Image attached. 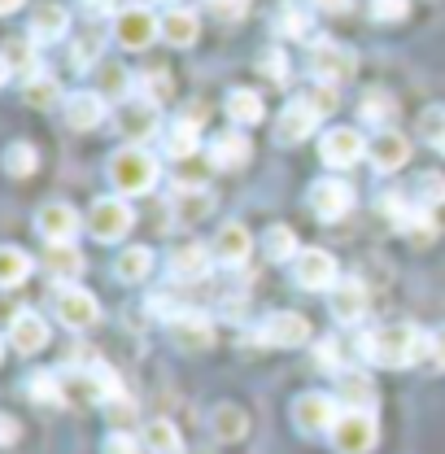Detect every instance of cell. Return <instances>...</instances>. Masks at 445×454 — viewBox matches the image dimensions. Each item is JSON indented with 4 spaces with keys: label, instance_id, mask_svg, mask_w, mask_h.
<instances>
[{
    "label": "cell",
    "instance_id": "cell-41",
    "mask_svg": "<svg viewBox=\"0 0 445 454\" xmlns=\"http://www.w3.org/2000/svg\"><path fill=\"white\" fill-rule=\"evenodd\" d=\"M27 271H31V258H27L18 245H4V249H0V284L13 288V284L27 280Z\"/></svg>",
    "mask_w": 445,
    "mask_h": 454
},
{
    "label": "cell",
    "instance_id": "cell-38",
    "mask_svg": "<svg viewBox=\"0 0 445 454\" xmlns=\"http://www.w3.org/2000/svg\"><path fill=\"white\" fill-rule=\"evenodd\" d=\"M40 167V153H35V145H27V140H13L9 149H4V170L13 175V179H27V175H35Z\"/></svg>",
    "mask_w": 445,
    "mask_h": 454
},
{
    "label": "cell",
    "instance_id": "cell-4",
    "mask_svg": "<svg viewBox=\"0 0 445 454\" xmlns=\"http://www.w3.org/2000/svg\"><path fill=\"white\" fill-rule=\"evenodd\" d=\"M306 206L315 210V219L336 223L340 215H349V210H354V188H349L340 175H324V179H315V184H310Z\"/></svg>",
    "mask_w": 445,
    "mask_h": 454
},
{
    "label": "cell",
    "instance_id": "cell-11",
    "mask_svg": "<svg viewBox=\"0 0 445 454\" xmlns=\"http://www.w3.org/2000/svg\"><path fill=\"white\" fill-rule=\"evenodd\" d=\"M367 149H371V145H367L354 127H332V131H324V140H319V153H324V162L332 170H345V167H354V162H363Z\"/></svg>",
    "mask_w": 445,
    "mask_h": 454
},
{
    "label": "cell",
    "instance_id": "cell-37",
    "mask_svg": "<svg viewBox=\"0 0 445 454\" xmlns=\"http://www.w3.org/2000/svg\"><path fill=\"white\" fill-rule=\"evenodd\" d=\"M363 118H367L371 127H380V131H393L397 101H393L389 92H367V97H363Z\"/></svg>",
    "mask_w": 445,
    "mask_h": 454
},
{
    "label": "cell",
    "instance_id": "cell-31",
    "mask_svg": "<svg viewBox=\"0 0 445 454\" xmlns=\"http://www.w3.org/2000/svg\"><path fill=\"white\" fill-rule=\"evenodd\" d=\"M210 433H215L219 442H240V437L249 433V415H245L240 406L222 402V406H215V415H210Z\"/></svg>",
    "mask_w": 445,
    "mask_h": 454
},
{
    "label": "cell",
    "instance_id": "cell-26",
    "mask_svg": "<svg viewBox=\"0 0 445 454\" xmlns=\"http://www.w3.org/2000/svg\"><path fill=\"white\" fill-rule=\"evenodd\" d=\"M35 74H40L35 40H27V35L4 40V79H35Z\"/></svg>",
    "mask_w": 445,
    "mask_h": 454
},
{
    "label": "cell",
    "instance_id": "cell-28",
    "mask_svg": "<svg viewBox=\"0 0 445 454\" xmlns=\"http://www.w3.org/2000/svg\"><path fill=\"white\" fill-rule=\"evenodd\" d=\"M101 118H105V97L101 92H74L66 101V122L74 131H92V127H101Z\"/></svg>",
    "mask_w": 445,
    "mask_h": 454
},
{
    "label": "cell",
    "instance_id": "cell-39",
    "mask_svg": "<svg viewBox=\"0 0 445 454\" xmlns=\"http://www.w3.org/2000/svg\"><path fill=\"white\" fill-rule=\"evenodd\" d=\"M376 210H380V219H389L393 227H406L419 206H406L397 188H380V192H376Z\"/></svg>",
    "mask_w": 445,
    "mask_h": 454
},
{
    "label": "cell",
    "instance_id": "cell-40",
    "mask_svg": "<svg viewBox=\"0 0 445 454\" xmlns=\"http://www.w3.org/2000/svg\"><path fill=\"white\" fill-rule=\"evenodd\" d=\"M27 397L53 406V402H66V385L57 380L53 372H31V376H27Z\"/></svg>",
    "mask_w": 445,
    "mask_h": 454
},
{
    "label": "cell",
    "instance_id": "cell-2",
    "mask_svg": "<svg viewBox=\"0 0 445 454\" xmlns=\"http://www.w3.org/2000/svg\"><path fill=\"white\" fill-rule=\"evenodd\" d=\"M158 158L144 149V145H127L110 158V184L122 197H144L158 188Z\"/></svg>",
    "mask_w": 445,
    "mask_h": 454
},
{
    "label": "cell",
    "instance_id": "cell-15",
    "mask_svg": "<svg viewBox=\"0 0 445 454\" xmlns=\"http://www.w3.org/2000/svg\"><path fill=\"white\" fill-rule=\"evenodd\" d=\"M315 27V9L306 0H279V9L271 13V31L279 40H310Z\"/></svg>",
    "mask_w": 445,
    "mask_h": 454
},
{
    "label": "cell",
    "instance_id": "cell-13",
    "mask_svg": "<svg viewBox=\"0 0 445 454\" xmlns=\"http://www.w3.org/2000/svg\"><path fill=\"white\" fill-rule=\"evenodd\" d=\"M167 333H170V340H175L179 349H188V354H201V349L215 345V324H210V315H201V310H179L167 324Z\"/></svg>",
    "mask_w": 445,
    "mask_h": 454
},
{
    "label": "cell",
    "instance_id": "cell-59",
    "mask_svg": "<svg viewBox=\"0 0 445 454\" xmlns=\"http://www.w3.org/2000/svg\"><path fill=\"white\" fill-rule=\"evenodd\" d=\"M136 4H144V9H149V0H136Z\"/></svg>",
    "mask_w": 445,
    "mask_h": 454
},
{
    "label": "cell",
    "instance_id": "cell-56",
    "mask_svg": "<svg viewBox=\"0 0 445 454\" xmlns=\"http://www.w3.org/2000/svg\"><path fill=\"white\" fill-rule=\"evenodd\" d=\"M0 437H4V446H13V442H18V424H13L9 415H4V424H0Z\"/></svg>",
    "mask_w": 445,
    "mask_h": 454
},
{
    "label": "cell",
    "instance_id": "cell-45",
    "mask_svg": "<svg viewBox=\"0 0 445 454\" xmlns=\"http://www.w3.org/2000/svg\"><path fill=\"white\" fill-rule=\"evenodd\" d=\"M101 49H105V35H97V31L74 35V44H70V61H74V66H97Z\"/></svg>",
    "mask_w": 445,
    "mask_h": 454
},
{
    "label": "cell",
    "instance_id": "cell-19",
    "mask_svg": "<svg viewBox=\"0 0 445 454\" xmlns=\"http://www.w3.org/2000/svg\"><path fill=\"white\" fill-rule=\"evenodd\" d=\"M315 127H319V114H315L306 101H301V97H297L293 106H284V114H279L276 140H279V145H301L306 136H315Z\"/></svg>",
    "mask_w": 445,
    "mask_h": 454
},
{
    "label": "cell",
    "instance_id": "cell-49",
    "mask_svg": "<svg viewBox=\"0 0 445 454\" xmlns=\"http://www.w3.org/2000/svg\"><path fill=\"white\" fill-rule=\"evenodd\" d=\"M258 70H262L271 83H288V57L279 53V49H267V53L258 57Z\"/></svg>",
    "mask_w": 445,
    "mask_h": 454
},
{
    "label": "cell",
    "instance_id": "cell-34",
    "mask_svg": "<svg viewBox=\"0 0 445 454\" xmlns=\"http://www.w3.org/2000/svg\"><path fill=\"white\" fill-rule=\"evenodd\" d=\"M140 442H144L149 454H183V437H179V428L170 419H149Z\"/></svg>",
    "mask_w": 445,
    "mask_h": 454
},
{
    "label": "cell",
    "instance_id": "cell-21",
    "mask_svg": "<svg viewBox=\"0 0 445 454\" xmlns=\"http://www.w3.org/2000/svg\"><path fill=\"white\" fill-rule=\"evenodd\" d=\"M336 397L345 402V411H367V415H376V402H380L367 372H340L336 376Z\"/></svg>",
    "mask_w": 445,
    "mask_h": 454
},
{
    "label": "cell",
    "instance_id": "cell-57",
    "mask_svg": "<svg viewBox=\"0 0 445 454\" xmlns=\"http://www.w3.org/2000/svg\"><path fill=\"white\" fill-rule=\"evenodd\" d=\"M315 9H324V13H340V9H349V0H315Z\"/></svg>",
    "mask_w": 445,
    "mask_h": 454
},
{
    "label": "cell",
    "instance_id": "cell-35",
    "mask_svg": "<svg viewBox=\"0 0 445 454\" xmlns=\"http://www.w3.org/2000/svg\"><path fill=\"white\" fill-rule=\"evenodd\" d=\"M162 40L175 44V49H188L197 40V13L192 9H170L162 18Z\"/></svg>",
    "mask_w": 445,
    "mask_h": 454
},
{
    "label": "cell",
    "instance_id": "cell-5",
    "mask_svg": "<svg viewBox=\"0 0 445 454\" xmlns=\"http://www.w3.org/2000/svg\"><path fill=\"white\" fill-rule=\"evenodd\" d=\"M358 70V53L354 49H345V44H336V40H319V44H310V74H315V83H345L349 74Z\"/></svg>",
    "mask_w": 445,
    "mask_h": 454
},
{
    "label": "cell",
    "instance_id": "cell-52",
    "mask_svg": "<svg viewBox=\"0 0 445 454\" xmlns=\"http://www.w3.org/2000/svg\"><path fill=\"white\" fill-rule=\"evenodd\" d=\"M101 450H105V454H140V442H136L131 433H110Z\"/></svg>",
    "mask_w": 445,
    "mask_h": 454
},
{
    "label": "cell",
    "instance_id": "cell-8",
    "mask_svg": "<svg viewBox=\"0 0 445 454\" xmlns=\"http://www.w3.org/2000/svg\"><path fill=\"white\" fill-rule=\"evenodd\" d=\"M158 35H162V18H153V9H144V4H131V9H122L113 18V40L122 49H131V53L149 49Z\"/></svg>",
    "mask_w": 445,
    "mask_h": 454
},
{
    "label": "cell",
    "instance_id": "cell-43",
    "mask_svg": "<svg viewBox=\"0 0 445 454\" xmlns=\"http://www.w3.org/2000/svg\"><path fill=\"white\" fill-rule=\"evenodd\" d=\"M415 201H419L424 210L445 206V175H437V170H424V175L415 179Z\"/></svg>",
    "mask_w": 445,
    "mask_h": 454
},
{
    "label": "cell",
    "instance_id": "cell-47",
    "mask_svg": "<svg viewBox=\"0 0 445 454\" xmlns=\"http://www.w3.org/2000/svg\"><path fill=\"white\" fill-rule=\"evenodd\" d=\"M315 363L328 367V372H340V363H345V345H340L336 337H319V345H315Z\"/></svg>",
    "mask_w": 445,
    "mask_h": 454
},
{
    "label": "cell",
    "instance_id": "cell-44",
    "mask_svg": "<svg viewBox=\"0 0 445 454\" xmlns=\"http://www.w3.org/2000/svg\"><path fill=\"white\" fill-rule=\"evenodd\" d=\"M419 136H424L437 153H445V106H428V110H424V118H419Z\"/></svg>",
    "mask_w": 445,
    "mask_h": 454
},
{
    "label": "cell",
    "instance_id": "cell-55",
    "mask_svg": "<svg viewBox=\"0 0 445 454\" xmlns=\"http://www.w3.org/2000/svg\"><path fill=\"white\" fill-rule=\"evenodd\" d=\"M83 13H92V18H105V13H113V0H83Z\"/></svg>",
    "mask_w": 445,
    "mask_h": 454
},
{
    "label": "cell",
    "instance_id": "cell-46",
    "mask_svg": "<svg viewBox=\"0 0 445 454\" xmlns=\"http://www.w3.org/2000/svg\"><path fill=\"white\" fill-rule=\"evenodd\" d=\"M136 88H140V97H144V101H153V106H162V101L170 97V79L162 74V70L140 74V83H136Z\"/></svg>",
    "mask_w": 445,
    "mask_h": 454
},
{
    "label": "cell",
    "instance_id": "cell-36",
    "mask_svg": "<svg viewBox=\"0 0 445 454\" xmlns=\"http://www.w3.org/2000/svg\"><path fill=\"white\" fill-rule=\"evenodd\" d=\"M262 249H267L271 262H297V254H301V249H297V231L284 227V223L262 231Z\"/></svg>",
    "mask_w": 445,
    "mask_h": 454
},
{
    "label": "cell",
    "instance_id": "cell-58",
    "mask_svg": "<svg viewBox=\"0 0 445 454\" xmlns=\"http://www.w3.org/2000/svg\"><path fill=\"white\" fill-rule=\"evenodd\" d=\"M22 9V0H0V13H18Z\"/></svg>",
    "mask_w": 445,
    "mask_h": 454
},
{
    "label": "cell",
    "instance_id": "cell-29",
    "mask_svg": "<svg viewBox=\"0 0 445 454\" xmlns=\"http://www.w3.org/2000/svg\"><path fill=\"white\" fill-rule=\"evenodd\" d=\"M197 145H201V131H197V122H188V118H175V122L167 127V140H162L167 158L183 162V158H192V153H197Z\"/></svg>",
    "mask_w": 445,
    "mask_h": 454
},
{
    "label": "cell",
    "instance_id": "cell-17",
    "mask_svg": "<svg viewBox=\"0 0 445 454\" xmlns=\"http://www.w3.org/2000/svg\"><path fill=\"white\" fill-rule=\"evenodd\" d=\"M49 345V324L35 315V310H18L9 319V349L13 354H35Z\"/></svg>",
    "mask_w": 445,
    "mask_h": 454
},
{
    "label": "cell",
    "instance_id": "cell-9",
    "mask_svg": "<svg viewBox=\"0 0 445 454\" xmlns=\"http://www.w3.org/2000/svg\"><path fill=\"white\" fill-rule=\"evenodd\" d=\"M293 280L301 284L306 293H332L340 284V267L328 249H301L293 262Z\"/></svg>",
    "mask_w": 445,
    "mask_h": 454
},
{
    "label": "cell",
    "instance_id": "cell-18",
    "mask_svg": "<svg viewBox=\"0 0 445 454\" xmlns=\"http://www.w3.org/2000/svg\"><path fill=\"white\" fill-rule=\"evenodd\" d=\"M328 310L336 324H358L367 315V284L363 280H340L328 293Z\"/></svg>",
    "mask_w": 445,
    "mask_h": 454
},
{
    "label": "cell",
    "instance_id": "cell-25",
    "mask_svg": "<svg viewBox=\"0 0 445 454\" xmlns=\"http://www.w3.org/2000/svg\"><path fill=\"white\" fill-rule=\"evenodd\" d=\"M210 258H215V249H206V245H175L170 249V258H167V267H170V276L175 280H201L206 271H210Z\"/></svg>",
    "mask_w": 445,
    "mask_h": 454
},
{
    "label": "cell",
    "instance_id": "cell-54",
    "mask_svg": "<svg viewBox=\"0 0 445 454\" xmlns=\"http://www.w3.org/2000/svg\"><path fill=\"white\" fill-rule=\"evenodd\" d=\"M433 363H437V367H445V324L433 333Z\"/></svg>",
    "mask_w": 445,
    "mask_h": 454
},
{
    "label": "cell",
    "instance_id": "cell-23",
    "mask_svg": "<svg viewBox=\"0 0 445 454\" xmlns=\"http://www.w3.org/2000/svg\"><path fill=\"white\" fill-rule=\"evenodd\" d=\"M254 158V145L245 140V131H219L210 136V167L219 170H236Z\"/></svg>",
    "mask_w": 445,
    "mask_h": 454
},
{
    "label": "cell",
    "instance_id": "cell-12",
    "mask_svg": "<svg viewBox=\"0 0 445 454\" xmlns=\"http://www.w3.org/2000/svg\"><path fill=\"white\" fill-rule=\"evenodd\" d=\"M88 231H92L97 240H122V236L131 231V206L118 201V197L92 201V210H88Z\"/></svg>",
    "mask_w": 445,
    "mask_h": 454
},
{
    "label": "cell",
    "instance_id": "cell-1",
    "mask_svg": "<svg viewBox=\"0 0 445 454\" xmlns=\"http://www.w3.org/2000/svg\"><path fill=\"white\" fill-rule=\"evenodd\" d=\"M358 349L376 367H410L424 358V349H433V337H424L415 324H385L358 340Z\"/></svg>",
    "mask_w": 445,
    "mask_h": 454
},
{
    "label": "cell",
    "instance_id": "cell-24",
    "mask_svg": "<svg viewBox=\"0 0 445 454\" xmlns=\"http://www.w3.org/2000/svg\"><path fill=\"white\" fill-rule=\"evenodd\" d=\"M367 158H371V167L380 170V175H393V170L406 167V158H410V140L397 136V131H380V136L371 140Z\"/></svg>",
    "mask_w": 445,
    "mask_h": 454
},
{
    "label": "cell",
    "instance_id": "cell-20",
    "mask_svg": "<svg viewBox=\"0 0 445 454\" xmlns=\"http://www.w3.org/2000/svg\"><path fill=\"white\" fill-rule=\"evenodd\" d=\"M262 340H271L279 349L306 345V340H310V324H306V315H297V310H279V315H271V319L262 324Z\"/></svg>",
    "mask_w": 445,
    "mask_h": 454
},
{
    "label": "cell",
    "instance_id": "cell-22",
    "mask_svg": "<svg viewBox=\"0 0 445 454\" xmlns=\"http://www.w3.org/2000/svg\"><path fill=\"white\" fill-rule=\"evenodd\" d=\"M35 227H40V236H44L49 245H66V240H74V231H79V215H74L66 201H49V206L35 215Z\"/></svg>",
    "mask_w": 445,
    "mask_h": 454
},
{
    "label": "cell",
    "instance_id": "cell-6",
    "mask_svg": "<svg viewBox=\"0 0 445 454\" xmlns=\"http://www.w3.org/2000/svg\"><path fill=\"white\" fill-rule=\"evenodd\" d=\"M53 315L66 328L83 333V328H92V324L101 319V301H97L88 288H79V284H61L53 297Z\"/></svg>",
    "mask_w": 445,
    "mask_h": 454
},
{
    "label": "cell",
    "instance_id": "cell-14",
    "mask_svg": "<svg viewBox=\"0 0 445 454\" xmlns=\"http://www.w3.org/2000/svg\"><path fill=\"white\" fill-rule=\"evenodd\" d=\"M210 206H215V192L206 184H175L170 188V210H175L179 223H201L210 215Z\"/></svg>",
    "mask_w": 445,
    "mask_h": 454
},
{
    "label": "cell",
    "instance_id": "cell-10",
    "mask_svg": "<svg viewBox=\"0 0 445 454\" xmlns=\"http://www.w3.org/2000/svg\"><path fill=\"white\" fill-rule=\"evenodd\" d=\"M328 437H332L336 454H367L376 446V437H380V433H376V415H367V411H345Z\"/></svg>",
    "mask_w": 445,
    "mask_h": 454
},
{
    "label": "cell",
    "instance_id": "cell-32",
    "mask_svg": "<svg viewBox=\"0 0 445 454\" xmlns=\"http://www.w3.org/2000/svg\"><path fill=\"white\" fill-rule=\"evenodd\" d=\"M113 271H118V280H122V284H140V280H149V271H153V254H149L144 245H127V249L118 254Z\"/></svg>",
    "mask_w": 445,
    "mask_h": 454
},
{
    "label": "cell",
    "instance_id": "cell-42",
    "mask_svg": "<svg viewBox=\"0 0 445 454\" xmlns=\"http://www.w3.org/2000/svg\"><path fill=\"white\" fill-rule=\"evenodd\" d=\"M22 101H27V106H35V110H53L57 101H61V88H57L53 79L35 74V79H27V88H22Z\"/></svg>",
    "mask_w": 445,
    "mask_h": 454
},
{
    "label": "cell",
    "instance_id": "cell-51",
    "mask_svg": "<svg viewBox=\"0 0 445 454\" xmlns=\"http://www.w3.org/2000/svg\"><path fill=\"white\" fill-rule=\"evenodd\" d=\"M206 9H210V18H219V22H236V18H245L249 0H206Z\"/></svg>",
    "mask_w": 445,
    "mask_h": 454
},
{
    "label": "cell",
    "instance_id": "cell-33",
    "mask_svg": "<svg viewBox=\"0 0 445 454\" xmlns=\"http://www.w3.org/2000/svg\"><path fill=\"white\" fill-rule=\"evenodd\" d=\"M262 97L258 92H249V88H231L227 92V118L236 122V127H254V122H262Z\"/></svg>",
    "mask_w": 445,
    "mask_h": 454
},
{
    "label": "cell",
    "instance_id": "cell-27",
    "mask_svg": "<svg viewBox=\"0 0 445 454\" xmlns=\"http://www.w3.org/2000/svg\"><path fill=\"white\" fill-rule=\"evenodd\" d=\"M31 40H44V44H53V40H61L66 31H70V13H66V4H57V0H49V4H35V13H31Z\"/></svg>",
    "mask_w": 445,
    "mask_h": 454
},
{
    "label": "cell",
    "instance_id": "cell-3",
    "mask_svg": "<svg viewBox=\"0 0 445 454\" xmlns=\"http://www.w3.org/2000/svg\"><path fill=\"white\" fill-rule=\"evenodd\" d=\"M113 127H118V136H122V140L144 145V140H153V136L162 131V114H158L153 101L131 97V101H122V106L113 110Z\"/></svg>",
    "mask_w": 445,
    "mask_h": 454
},
{
    "label": "cell",
    "instance_id": "cell-16",
    "mask_svg": "<svg viewBox=\"0 0 445 454\" xmlns=\"http://www.w3.org/2000/svg\"><path fill=\"white\" fill-rule=\"evenodd\" d=\"M210 249H215V262H222V267H245L254 254V236L245 223H222Z\"/></svg>",
    "mask_w": 445,
    "mask_h": 454
},
{
    "label": "cell",
    "instance_id": "cell-50",
    "mask_svg": "<svg viewBox=\"0 0 445 454\" xmlns=\"http://www.w3.org/2000/svg\"><path fill=\"white\" fill-rule=\"evenodd\" d=\"M410 13V0H371V18L376 22H402Z\"/></svg>",
    "mask_w": 445,
    "mask_h": 454
},
{
    "label": "cell",
    "instance_id": "cell-48",
    "mask_svg": "<svg viewBox=\"0 0 445 454\" xmlns=\"http://www.w3.org/2000/svg\"><path fill=\"white\" fill-rule=\"evenodd\" d=\"M301 101H306L310 110L324 118V114H332V110H336V88H332V83H310V92H306Z\"/></svg>",
    "mask_w": 445,
    "mask_h": 454
},
{
    "label": "cell",
    "instance_id": "cell-7",
    "mask_svg": "<svg viewBox=\"0 0 445 454\" xmlns=\"http://www.w3.org/2000/svg\"><path fill=\"white\" fill-rule=\"evenodd\" d=\"M340 415H345V411H340V402H336L332 394H301L293 402V424H297V433H306V437L332 433Z\"/></svg>",
    "mask_w": 445,
    "mask_h": 454
},
{
    "label": "cell",
    "instance_id": "cell-53",
    "mask_svg": "<svg viewBox=\"0 0 445 454\" xmlns=\"http://www.w3.org/2000/svg\"><path fill=\"white\" fill-rule=\"evenodd\" d=\"M97 74H101V88H110V92H122V88H127V74H122V66H113V61H105Z\"/></svg>",
    "mask_w": 445,
    "mask_h": 454
},
{
    "label": "cell",
    "instance_id": "cell-30",
    "mask_svg": "<svg viewBox=\"0 0 445 454\" xmlns=\"http://www.w3.org/2000/svg\"><path fill=\"white\" fill-rule=\"evenodd\" d=\"M44 271H49L53 280H66V284L83 271V254L74 249V240H66V245H49V254H44Z\"/></svg>",
    "mask_w": 445,
    "mask_h": 454
}]
</instances>
